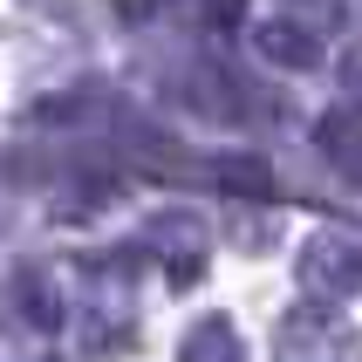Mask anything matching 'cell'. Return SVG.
I'll return each instance as SVG.
<instances>
[{"label": "cell", "instance_id": "obj_1", "mask_svg": "<svg viewBox=\"0 0 362 362\" xmlns=\"http://www.w3.org/2000/svg\"><path fill=\"white\" fill-rule=\"evenodd\" d=\"M301 287L322 301H349L362 294V240L356 233H315L301 253Z\"/></svg>", "mask_w": 362, "mask_h": 362}, {"label": "cell", "instance_id": "obj_2", "mask_svg": "<svg viewBox=\"0 0 362 362\" xmlns=\"http://www.w3.org/2000/svg\"><path fill=\"white\" fill-rule=\"evenodd\" d=\"M260 48L274 62H287V69H315V62H322V41H308V28H294V21H267Z\"/></svg>", "mask_w": 362, "mask_h": 362}, {"label": "cell", "instance_id": "obj_3", "mask_svg": "<svg viewBox=\"0 0 362 362\" xmlns=\"http://www.w3.org/2000/svg\"><path fill=\"white\" fill-rule=\"evenodd\" d=\"M322 144H328V158L349 164L362 178V110H335V117L322 123Z\"/></svg>", "mask_w": 362, "mask_h": 362}, {"label": "cell", "instance_id": "obj_4", "mask_svg": "<svg viewBox=\"0 0 362 362\" xmlns=\"http://www.w3.org/2000/svg\"><path fill=\"white\" fill-rule=\"evenodd\" d=\"M185 362H246V356H240V335L226 322H205L199 335L185 342Z\"/></svg>", "mask_w": 362, "mask_h": 362}]
</instances>
